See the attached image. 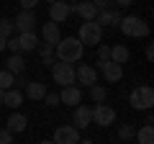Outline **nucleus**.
I'll return each mask as SVG.
<instances>
[{"label": "nucleus", "instance_id": "nucleus-23", "mask_svg": "<svg viewBox=\"0 0 154 144\" xmlns=\"http://www.w3.org/2000/svg\"><path fill=\"white\" fill-rule=\"evenodd\" d=\"M5 67H8L11 75H23V70H26V59H23L21 54H13L11 59L5 62Z\"/></svg>", "mask_w": 154, "mask_h": 144}, {"label": "nucleus", "instance_id": "nucleus-29", "mask_svg": "<svg viewBox=\"0 0 154 144\" xmlns=\"http://www.w3.org/2000/svg\"><path fill=\"white\" fill-rule=\"evenodd\" d=\"M44 103L46 105H59V95H57V93H46L44 95Z\"/></svg>", "mask_w": 154, "mask_h": 144}, {"label": "nucleus", "instance_id": "nucleus-36", "mask_svg": "<svg viewBox=\"0 0 154 144\" xmlns=\"http://www.w3.org/2000/svg\"><path fill=\"white\" fill-rule=\"evenodd\" d=\"M77 144H93V142H90V139H80Z\"/></svg>", "mask_w": 154, "mask_h": 144}, {"label": "nucleus", "instance_id": "nucleus-4", "mask_svg": "<svg viewBox=\"0 0 154 144\" xmlns=\"http://www.w3.org/2000/svg\"><path fill=\"white\" fill-rule=\"evenodd\" d=\"M77 41L82 46H98L100 41H103V28L95 21H85L82 26H80V39Z\"/></svg>", "mask_w": 154, "mask_h": 144}, {"label": "nucleus", "instance_id": "nucleus-25", "mask_svg": "<svg viewBox=\"0 0 154 144\" xmlns=\"http://www.w3.org/2000/svg\"><path fill=\"white\" fill-rule=\"evenodd\" d=\"M13 85H16V75H11L8 70L0 72V90H11Z\"/></svg>", "mask_w": 154, "mask_h": 144}, {"label": "nucleus", "instance_id": "nucleus-28", "mask_svg": "<svg viewBox=\"0 0 154 144\" xmlns=\"http://www.w3.org/2000/svg\"><path fill=\"white\" fill-rule=\"evenodd\" d=\"M98 57H100V62H108V59H110V46L98 44Z\"/></svg>", "mask_w": 154, "mask_h": 144}, {"label": "nucleus", "instance_id": "nucleus-5", "mask_svg": "<svg viewBox=\"0 0 154 144\" xmlns=\"http://www.w3.org/2000/svg\"><path fill=\"white\" fill-rule=\"evenodd\" d=\"M51 77L57 85L67 88V85H75V67L67 64V62H54L51 64Z\"/></svg>", "mask_w": 154, "mask_h": 144}, {"label": "nucleus", "instance_id": "nucleus-32", "mask_svg": "<svg viewBox=\"0 0 154 144\" xmlns=\"http://www.w3.org/2000/svg\"><path fill=\"white\" fill-rule=\"evenodd\" d=\"M18 3H21L23 11H33V8L38 5V0H18Z\"/></svg>", "mask_w": 154, "mask_h": 144}, {"label": "nucleus", "instance_id": "nucleus-31", "mask_svg": "<svg viewBox=\"0 0 154 144\" xmlns=\"http://www.w3.org/2000/svg\"><path fill=\"white\" fill-rule=\"evenodd\" d=\"M5 49H11L13 54H18V52H21V44H18V39H8V44H5Z\"/></svg>", "mask_w": 154, "mask_h": 144}, {"label": "nucleus", "instance_id": "nucleus-6", "mask_svg": "<svg viewBox=\"0 0 154 144\" xmlns=\"http://www.w3.org/2000/svg\"><path fill=\"white\" fill-rule=\"evenodd\" d=\"M93 124H98V126H110V124H116V111L110 105H105V103L93 105Z\"/></svg>", "mask_w": 154, "mask_h": 144}, {"label": "nucleus", "instance_id": "nucleus-12", "mask_svg": "<svg viewBox=\"0 0 154 144\" xmlns=\"http://www.w3.org/2000/svg\"><path fill=\"white\" fill-rule=\"evenodd\" d=\"M69 3H62V0H54V3H51L49 5V18L51 21L57 23V26H59L62 21H67V18H69Z\"/></svg>", "mask_w": 154, "mask_h": 144}, {"label": "nucleus", "instance_id": "nucleus-16", "mask_svg": "<svg viewBox=\"0 0 154 144\" xmlns=\"http://www.w3.org/2000/svg\"><path fill=\"white\" fill-rule=\"evenodd\" d=\"M8 131H11V134H21V131H26V126H28V118L26 116H23V113H18V111H13L11 113V116H8Z\"/></svg>", "mask_w": 154, "mask_h": 144}, {"label": "nucleus", "instance_id": "nucleus-22", "mask_svg": "<svg viewBox=\"0 0 154 144\" xmlns=\"http://www.w3.org/2000/svg\"><path fill=\"white\" fill-rule=\"evenodd\" d=\"M128 49L123 44H116V46H110V62H116V64H121L123 67V62H128Z\"/></svg>", "mask_w": 154, "mask_h": 144}, {"label": "nucleus", "instance_id": "nucleus-27", "mask_svg": "<svg viewBox=\"0 0 154 144\" xmlns=\"http://www.w3.org/2000/svg\"><path fill=\"white\" fill-rule=\"evenodd\" d=\"M105 95H108V93H105V88H103V85H90V98H93L95 103H103V100H105Z\"/></svg>", "mask_w": 154, "mask_h": 144}, {"label": "nucleus", "instance_id": "nucleus-38", "mask_svg": "<svg viewBox=\"0 0 154 144\" xmlns=\"http://www.w3.org/2000/svg\"><path fill=\"white\" fill-rule=\"evenodd\" d=\"M38 144H54V142H51V139H44V142H38Z\"/></svg>", "mask_w": 154, "mask_h": 144}, {"label": "nucleus", "instance_id": "nucleus-1", "mask_svg": "<svg viewBox=\"0 0 154 144\" xmlns=\"http://www.w3.org/2000/svg\"><path fill=\"white\" fill-rule=\"evenodd\" d=\"M54 49H57V59H59V62L72 64V62H80V59H82L85 46L77 41V36H69V39H59V44H57Z\"/></svg>", "mask_w": 154, "mask_h": 144}, {"label": "nucleus", "instance_id": "nucleus-2", "mask_svg": "<svg viewBox=\"0 0 154 144\" xmlns=\"http://www.w3.org/2000/svg\"><path fill=\"white\" fill-rule=\"evenodd\" d=\"M118 28H121L123 36H134V39H144V36H149V23L144 21V18H139V16L121 18Z\"/></svg>", "mask_w": 154, "mask_h": 144}, {"label": "nucleus", "instance_id": "nucleus-15", "mask_svg": "<svg viewBox=\"0 0 154 144\" xmlns=\"http://www.w3.org/2000/svg\"><path fill=\"white\" fill-rule=\"evenodd\" d=\"M100 72H103V77L108 80V83H121V77H123V67L116 64V62H110V59L100 67Z\"/></svg>", "mask_w": 154, "mask_h": 144}, {"label": "nucleus", "instance_id": "nucleus-14", "mask_svg": "<svg viewBox=\"0 0 154 144\" xmlns=\"http://www.w3.org/2000/svg\"><path fill=\"white\" fill-rule=\"evenodd\" d=\"M95 23H98L100 28H105V26H118L121 23V13L118 11H98V16H95Z\"/></svg>", "mask_w": 154, "mask_h": 144}, {"label": "nucleus", "instance_id": "nucleus-9", "mask_svg": "<svg viewBox=\"0 0 154 144\" xmlns=\"http://www.w3.org/2000/svg\"><path fill=\"white\" fill-rule=\"evenodd\" d=\"M75 83L85 85V88L95 85V83H98V72H95V67H90V64H80V67L75 70Z\"/></svg>", "mask_w": 154, "mask_h": 144}, {"label": "nucleus", "instance_id": "nucleus-11", "mask_svg": "<svg viewBox=\"0 0 154 144\" xmlns=\"http://www.w3.org/2000/svg\"><path fill=\"white\" fill-rule=\"evenodd\" d=\"M69 11H72V13H77L82 21H95V16H98V8H95L90 0H82V3H72Z\"/></svg>", "mask_w": 154, "mask_h": 144}, {"label": "nucleus", "instance_id": "nucleus-24", "mask_svg": "<svg viewBox=\"0 0 154 144\" xmlns=\"http://www.w3.org/2000/svg\"><path fill=\"white\" fill-rule=\"evenodd\" d=\"M118 136H121V142L134 139V136H136V126H131V124H121V126H118Z\"/></svg>", "mask_w": 154, "mask_h": 144}, {"label": "nucleus", "instance_id": "nucleus-34", "mask_svg": "<svg viewBox=\"0 0 154 144\" xmlns=\"http://www.w3.org/2000/svg\"><path fill=\"white\" fill-rule=\"evenodd\" d=\"M146 59H149V62L154 59V46H152V41H149V44H146Z\"/></svg>", "mask_w": 154, "mask_h": 144}, {"label": "nucleus", "instance_id": "nucleus-19", "mask_svg": "<svg viewBox=\"0 0 154 144\" xmlns=\"http://www.w3.org/2000/svg\"><path fill=\"white\" fill-rule=\"evenodd\" d=\"M23 88H26V95H28L31 100H44V95L49 93V90H46V85L38 83V80H31V83H26Z\"/></svg>", "mask_w": 154, "mask_h": 144}, {"label": "nucleus", "instance_id": "nucleus-10", "mask_svg": "<svg viewBox=\"0 0 154 144\" xmlns=\"http://www.w3.org/2000/svg\"><path fill=\"white\" fill-rule=\"evenodd\" d=\"M54 144H77L80 142V131H77L75 126H59L54 131V139H51Z\"/></svg>", "mask_w": 154, "mask_h": 144}, {"label": "nucleus", "instance_id": "nucleus-17", "mask_svg": "<svg viewBox=\"0 0 154 144\" xmlns=\"http://www.w3.org/2000/svg\"><path fill=\"white\" fill-rule=\"evenodd\" d=\"M18 44H21V52H36L41 41L36 39V31H28V33H18L16 36Z\"/></svg>", "mask_w": 154, "mask_h": 144}, {"label": "nucleus", "instance_id": "nucleus-21", "mask_svg": "<svg viewBox=\"0 0 154 144\" xmlns=\"http://www.w3.org/2000/svg\"><path fill=\"white\" fill-rule=\"evenodd\" d=\"M136 139L139 144H154V126L152 124H144L141 129H136Z\"/></svg>", "mask_w": 154, "mask_h": 144}, {"label": "nucleus", "instance_id": "nucleus-33", "mask_svg": "<svg viewBox=\"0 0 154 144\" xmlns=\"http://www.w3.org/2000/svg\"><path fill=\"white\" fill-rule=\"evenodd\" d=\"M110 3H116L118 8H128V5L134 3V0H110Z\"/></svg>", "mask_w": 154, "mask_h": 144}, {"label": "nucleus", "instance_id": "nucleus-18", "mask_svg": "<svg viewBox=\"0 0 154 144\" xmlns=\"http://www.w3.org/2000/svg\"><path fill=\"white\" fill-rule=\"evenodd\" d=\"M41 33H44V44H51V46H57V44H59V39H62V33H59V26H57L54 21L44 23Z\"/></svg>", "mask_w": 154, "mask_h": 144}, {"label": "nucleus", "instance_id": "nucleus-8", "mask_svg": "<svg viewBox=\"0 0 154 144\" xmlns=\"http://www.w3.org/2000/svg\"><path fill=\"white\" fill-rule=\"evenodd\" d=\"M13 26H16L21 33L36 31V13H33V11H21L16 16V21H13Z\"/></svg>", "mask_w": 154, "mask_h": 144}, {"label": "nucleus", "instance_id": "nucleus-20", "mask_svg": "<svg viewBox=\"0 0 154 144\" xmlns=\"http://www.w3.org/2000/svg\"><path fill=\"white\" fill-rule=\"evenodd\" d=\"M3 105H8V108H13V111H18L23 105V93L18 88H11L5 90V98H3Z\"/></svg>", "mask_w": 154, "mask_h": 144}, {"label": "nucleus", "instance_id": "nucleus-26", "mask_svg": "<svg viewBox=\"0 0 154 144\" xmlns=\"http://www.w3.org/2000/svg\"><path fill=\"white\" fill-rule=\"evenodd\" d=\"M13 31H16V26H13L11 18H0V36H3V39H11Z\"/></svg>", "mask_w": 154, "mask_h": 144}, {"label": "nucleus", "instance_id": "nucleus-35", "mask_svg": "<svg viewBox=\"0 0 154 144\" xmlns=\"http://www.w3.org/2000/svg\"><path fill=\"white\" fill-rule=\"evenodd\" d=\"M5 44H8V39H3V36H0V52L5 49Z\"/></svg>", "mask_w": 154, "mask_h": 144}, {"label": "nucleus", "instance_id": "nucleus-7", "mask_svg": "<svg viewBox=\"0 0 154 144\" xmlns=\"http://www.w3.org/2000/svg\"><path fill=\"white\" fill-rule=\"evenodd\" d=\"M72 118H75V124H77V131H82V129H88L90 124H93V108L90 105H75V113H72Z\"/></svg>", "mask_w": 154, "mask_h": 144}, {"label": "nucleus", "instance_id": "nucleus-30", "mask_svg": "<svg viewBox=\"0 0 154 144\" xmlns=\"http://www.w3.org/2000/svg\"><path fill=\"white\" fill-rule=\"evenodd\" d=\"M13 142V134L8 129H0V144H11Z\"/></svg>", "mask_w": 154, "mask_h": 144}, {"label": "nucleus", "instance_id": "nucleus-3", "mask_svg": "<svg viewBox=\"0 0 154 144\" xmlns=\"http://www.w3.org/2000/svg\"><path fill=\"white\" fill-rule=\"evenodd\" d=\"M128 103H131V108H136V111H149L154 105V90L149 88V85H139V88L131 90Z\"/></svg>", "mask_w": 154, "mask_h": 144}, {"label": "nucleus", "instance_id": "nucleus-37", "mask_svg": "<svg viewBox=\"0 0 154 144\" xmlns=\"http://www.w3.org/2000/svg\"><path fill=\"white\" fill-rule=\"evenodd\" d=\"M3 98H5V90H0V105H3Z\"/></svg>", "mask_w": 154, "mask_h": 144}, {"label": "nucleus", "instance_id": "nucleus-39", "mask_svg": "<svg viewBox=\"0 0 154 144\" xmlns=\"http://www.w3.org/2000/svg\"><path fill=\"white\" fill-rule=\"evenodd\" d=\"M62 3H67V0H62Z\"/></svg>", "mask_w": 154, "mask_h": 144}, {"label": "nucleus", "instance_id": "nucleus-13", "mask_svg": "<svg viewBox=\"0 0 154 144\" xmlns=\"http://www.w3.org/2000/svg\"><path fill=\"white\" fill-rule=\"evenodd\" d=\"M59 103L80 105V103H82V90L77 88V85H67V88H62V93H59Z\"/></svg>", "mask_w": 154, "mask_h": 144}]
</instances>
